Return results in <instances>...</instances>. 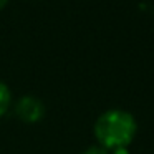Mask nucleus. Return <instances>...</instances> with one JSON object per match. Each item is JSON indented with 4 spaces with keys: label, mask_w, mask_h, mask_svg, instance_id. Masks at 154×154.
<instances>
[{
    "label": "nucleus",
    "mask_w": 154,
    "mask_h": 154,
    "mask_svg": "<svg viewBox=\"0 0 154 154\" xmlns=\"http://www.w3.org/2000/svg\"><path fill=\"white\" fill-rule=\"evenodd\" d=\"M93 131L98 144L113 151L128 147L133 143L137 133V123L133 114L124 109H108L98 116Z\"/></svg>",
    "instance_id": "nucleus-1"
},
{
    "label": "nucleus",
    "mask_w": 154,
    "mask_h": 154,
    "mask_svg": "<svg viewBox=\"0 0 154 154\" xmlns=\"http://www.w3.org/2000/svg\"><path fill=\"white\" fill-rule=\"evenodd\" d=\"M15 114L20 118L23 123H38L45 116V104L40 98L25 94L15 104Z\"/></svg>",
    "instance_id": "nucleus-2"
},
{
    "label": "nucleus",
    "mask_w": 154,
    "mask_h": 154,
    "mask_svg": "<svg viewBox=\"0 0 154 154\" xmlns=\"http://www.w3.org/2000/svg\"><path fill=\"white\" fill-rule=\"evenodd\" d=\"M12 104V93H10V88L4 83V81H0V118L5 116V113L8 111Z\"/></svg>",
    "instance_id": "nucleus-3"
},
{
    "label": "nucleus",
    "mask_w": 154,
    "mask_h": 154,
    "mask_svg": "<svg viewBox=\"0 0 154 154\" xmlns=\"http://www.w3.org/2000/svg\"><path fill=\"white\" fill-rule=\"evenodd\" d=\"M81 154H109V151H108L106 147H103V146H100V144H96V146L86 147V149H85Z\"/></svg>",
    "instance_id": "nucleus-4"
},
{
    "label": "nucleus",
    "mask_w": 154,
    "mask_h": 154,
    "mask_svg": "<svg viewBox=\"0 0 154 154\" xmlns=\"http://www.w3.org/2000/svg\"><path fill=\"white\" fill-rule=\"evenodd\" d=\"M111 154H128V147H118V149H113Z\"/></svg>",
    "instance_id": "nucleus-5"
},
{
    "label": "nucleus",
    "mask_w": 154,
    "mask_h": 154,
    "mask_svg": "<svg viewBox=\"0 0 154 154\" xmlns=\"http://www.w3.org/2000/svg\"><path fill=\"white\" fill-rule=\"evenodd\" d=\"M8 4V0H0V10H2V8H5V5Z\"/></svg>",
    "instance_id": "nucleus-6"
}]
</instances>
